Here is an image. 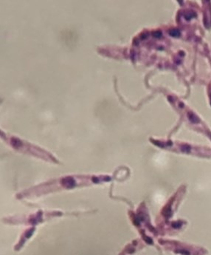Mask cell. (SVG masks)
Returning a JSON list of instances; mask_svg holds the SVG:
<instances>
[{
  "label": "cell",
  "instance_id": "cell-1",
  "mask_svg": "<svg viewBox=\"0 0 211 255\" xmlns=\"http://www.w3.org/2000/svg\"><path fill=\"white\" fill-rule=\"evenodd\" d=\"M62 183L63 185H64L65 186H66L67 188H71L73 186H74L75 183V181L71 178H65L63 179L62 181Z\"/></svg>",
  "mask_w": 211,
  "mask_h": 255
},
{
  "label": "cell",
  "instance_id": "cell-2",
  "mask_svg": "<svg viewBox=\"0 0 211 255\" xmlns=\"http://www.w3.org/2000/svg\"><path fill=\"white\" fill-rule=\"evenodd\" d=\"M170 35L174 37H177V36H180V33L178 30H172L170 31Z\"/></svg>",
  "mask_w": 211,
  "mask_h": 255
}]
</instances>
